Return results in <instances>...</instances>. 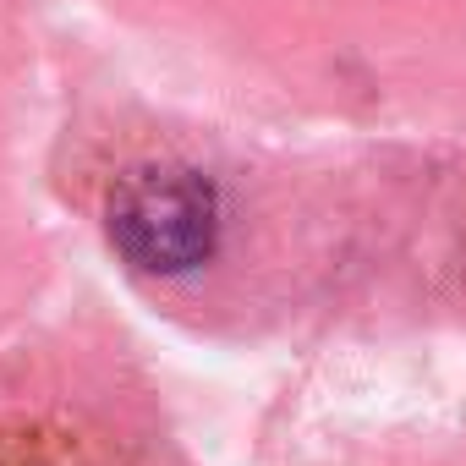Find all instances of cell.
<instances>
[{
	"mask_svg": "<svg viewBox=\"0 0 466 466\" xmlns=\"http://www.w3.org/2000/svg\"><path fill=\"white\" fill-rule=\"evenodd\" d=\"M110 242L143 275H187L219 248V192L203 170L148 165L110 198Z\"/></svg>",
	"mask_w": 466,
	"mask_h": 466,
	"instance_id": "6da1fadb",
	"label": "cell"
}]
</instances>
